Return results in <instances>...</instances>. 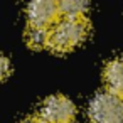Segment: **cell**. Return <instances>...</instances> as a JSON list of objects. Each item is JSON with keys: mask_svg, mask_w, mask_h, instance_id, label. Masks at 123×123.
<instances>
[{"mask_svg": "<svg viewBox=\"0 0 123 123\" xmlns=\"http://www.w3.org/2000/svg\"><path fill=\"white\" fill-rule=\"evenodd\" d=\"M39 116L46 123H73L76 116V106L64 94H52L42 101Z\"/></svg>", "mask_w": 123, "mask_h": 123, "instance_id": "3957f363", "label": "cell"}, {"mask_svg": "<svg viewBox=\"0 0 123 123\" xmlns=\"http://www.w3.org/2000/svg\"><path fill=\"white\" fill-rule=\"evenodd\" d=\"M22 123H46L39 115H36V116H29V118H25Z\"/></svg>", "mask_w": 123, "mask_h": 123, "instance_id": "9c48e42d", "label": "cell"}, {"mask_svg": "<svg viewBox=\"0 0 123 123\" xmlns=\"http://www.w3.org/2000/svg\"><path fill=\"white\" fill-rule=\"evenodd\" d=\"M25 41L34 49H42L51 46V27L29 25L25 31Z\"/></svg>", "mask_w": 123, "mask_h": 123, "instance_id": "8992f818", "label": "cell"}, {"mask_svg": "<svg viewBox=\"0 0 123 123\" xmlns=\"http://www.w3.org/2000/svg\"><path fill=\"white\" fill-rule=\"evenodd\" d=\"M89 32L86 17H62L51 29V46L57 52H66L83 42Z\"/></svg>", "mask_w": 123, "mask_h": 123, "instance_id": "6da1fadb", "label": "cell"}, {"mask_svg": "<svg viewBox=\"0 0 123 123\" xmlns=\"http://www.w3.org/2000/svg\"><path fill=\"white\" fill-rule=\"evenodd\" d=\"M88 115L93 123H123V98L110 89L98 91L88 105Z\"/></svg>", "mask_w": 123, "mask_h": 123, "instance_id": "7a4b0ae2", "label": "cell"}, {"mask_svg": "<svg viewBox=\"0 0 123 123\" xmlns=\"http://www.w3.org/2000/svg\"><path fill=\"white\" fill-rule=\"evenodd\" d=\"M89 4L84 0H64L59 4V10L62 17H84V14L88 12Z\"/></svg>", "mask_w": 123, "mask_h": 123, "instance_id": "52a82bcc", "label": "cell"}, {"mask_svg": "<svg viewBox=\"0 0 123 123\" xmlns=\"http://www.w3.org/2000/svg\"><path fill=\"white\" fill-rule=\"evenodd\" d=\"M29 25L37 27H51L57 22V17L61 15L59 4L52 0H34L25 9Z\"/></svg>", "mask_w": 123, "mask_h": 123, "instance_id": "277c9868", "label": "cell"}, {"mask_svg": "<svg viewBox=\"0 0 123 123\" xmlns=\"http://www.w3.org/2000/svg\"><path fill=\"white\" fill-rule=\"evenodd\" d=\"M9 71H10L9 57H7V56H2V78H4V79L9 76Z\"/></svg>", "mask_w": 123, "mask_h": 123, "instance_id": "ba28073f", "label": "cell"}, {"mask_svg": "<svg viewBox=\"0 0 123 123\" xmlns=\"http://www.w3.org/2000/svg\"><path fill=\"white\" fill-rule=\"evenodd\" d=\"M103 79L106 83V89L123 98V56L113 57L105 64Z\"/></svg>", "mask_w": 123, "mask_h": 123, "instance_id": "5b68a950", "label": "cell"}]
</instances>
